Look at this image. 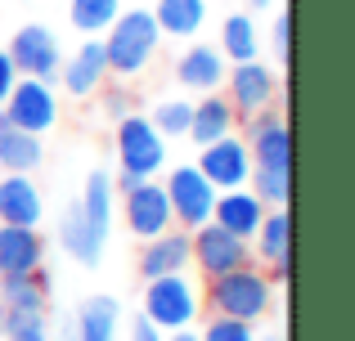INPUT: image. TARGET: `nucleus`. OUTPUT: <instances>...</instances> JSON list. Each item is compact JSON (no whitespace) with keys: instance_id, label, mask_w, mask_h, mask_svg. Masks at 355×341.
<instances>
[{"instance_id":"1","label":"nucleus","mask_w":355,"mask_h":341,"mask_svg":"<svg viewBox=\"0 0 355 341\" xmlns=\"http://www.w3.org/2000/svg\"><path fill=\"white\" fill-rule=\"evenodd\" d=\"M243 140L252 153V175L248 189L266 207H288V184H293V131H288L279 108L243 117Z\"/></svg>"},{"instance_id":"2","label":"nucleus","mask_w":355,"mask_h":341,"mask_svg":"<svg viewBox=\"0 0 355 341\" xmlns=\"http://www.w3.org/2000/svg\"><path fill=\"white\" fill-rule=\"evenodd\" d=\"M104 59H108V77H121V81H135L148 72V63L157 59L166 36L157 32V18L148 5H135V9H121L113 18L104 36Z\"/></svg>"},{"instance_id":"3","label":"nucleus","mask_w":355,"mask_h":341,"mask_svg":"<svg viewBox=\"0 0 355 341\" xmlns=\"http://www.w3.org/2000/svg\"><path fill=\"white\" fill-rule=\"evenodd\" d=\"M207 306L220 319H243V324L257 328L275 306V279L266 270H257V265L230 270L220 279H207Z\"/></svg>"},{"instance_id":"4","label":"nucleus","mask_w":355,"mask_h":341,"mask_svg":"<svg viewBox=\"0 0 355 341\" xmlns=\"http://www.w3.org/2000/svg\"><path fill=\"white\" fill-rule=\"evenodd\" d=\"M198 310H202V292L193 288L189 274H162V279L144 283V319L157 324L162 333L193 328Z\"/></svg>"},{"instance_id":"5","label":"nucleus","mask_w":355,"mask_h":341,"mask_svg":"<svg viewBox=\"0 0 355 341\" xmlns=\"http://www.w3.org/2000/svg\"><path fill=\"white\" fill-rule=\"evenodd\" d=\"M113 149H117V167L126 175H139V180H153V175L166 167V140L157 135V126L148 122L144 113L121 117Z\"/></svg>"},{"instance_id":"6","label":"nucleus","mask_w":355,"mask_h":341,"mask_svg":"<svg viewBox=\"0 0 355 341\" xmlns=\"http://www.w3.org/2000/svg\"><path fill=\"white\" fill-rule=\"evenodd\" d=\"M5 122L14 126V131H27V135H50L54 126H59V90H54V81H36V77H18V86L9 90L5 99Z\"/></svg>"},{"instance_id":"7","label":"nucleus","mask_w":355,"mask_h":341,"mask_svg":"<svg viewBox=\"0 0 355 341\" xmlns=\"http://www.w3.org/2000/svg\"><path fill=\"white\" fill-rule=\"evenodd\" d=\"M162 189H166V202H171L175 229L193 234L198 225H207V220H211L216 189H211V180H207L198 167H193V162H180V167H175V171L162 180Z\"/></svg>"},{"instance_id":"8","label":"nucleus","mask_w":355,"mask_h":341,"mask_svg":"<svg viewBox=\"0 0 355 341\" xmlns=\"http://www.w3.org/2000/svg\"><path fill=\"white\" fill-rule=\"evenodd\" d=\"M225 99L234 104L239 122L252 113H261V108H275L279 99V72L270 68V63L261 59H248V63H230L225 72Z\"/></svg>"},{"instance_id":"9","label":"nucleus","mask_w":355,"mask_h":341,"mask_svg":"<svg viewBox=\"0 0 355 341\" xmlns=\"http://www.w3.org/2000/svg\"><path fill=\"white\" fill-rule=\"evenodd\" d=\"M5 50H9V59H14L18 77H36V81H54V77H59L63 45H59V36H54L45 23L18 27L14 41H9Z\"/></svg>"},{"instance_id":"10","label":"nucleus","mask_w":355,"mask_h":341,"mask_svg":"<svg viewBox=\"0 0 355 341\" xmlns=\"http://www.w3.org/2000/svg\"><path fill=\"white\" fill-rule=\"evenodd\" d=\"M189 252H193V265L202 270V279H220L230 270L252 265V247L239 243L234 234H225L220 225H211V220L189 234Z\"/></svg>"},{"instance_id":"11","label":"nucleus","mask_w":355,"mask_h":341,"mask_svg":"<svg viewBox=\"0 0 355 341\" xmlns=\"http://www.w3.org/2000/svg\"><path fill=\"white\" fill-rule=\"evenodd\" d=\"M121 220H126V229L139 238V243H148V238L175 229L171 202H166V189L157 180H139L130 193H121Z\"/></svg>"},{"instance_id":"12","label":"nucleus","mask_w":355,"mask_h":341,"mask_svg":"<svg viewBox=\"0 0 355 341\" xmlns=\"http://www.w3.org/2000/svg\"><path fill=\"white\" fill-rule=\"evenodd\" d=\"M202 175L211 180V189L225 193V189H243L252 175V153H248V140L239 135H225V140H211L198 149V162H193Z\"/></svg>"},{"instance_id":"13","label":"nucleus","mask_w":355,"mask_h":341,"mask_svg":"<svg viewBox=\"0 0 355 341\" xmlns=\"http://www.w3.org/2000/svg\"><path fill=\"white\" fill-rule=\"evenodd\" d=\"M59 81L63 90H68L72 99H90L104 90L108 81V59H104V41L99 36H86V41L77 45V54H72L68 63H59Z\"/></svg>"},{"instance_id":"14","label":"nucleus","mask_w":355,"mask_h":341,"mask_svg":"<svg viewBox=\"0 0 355 341\" xmlns=\"http://www.w3.org/2000/svg\"><path fill=\"white\" fill-rule=\"evenodd\" d=\"M288 243H293V216L288 207H270L261 229L252 234V261H261L275 283H288Z\"/></svg>"},{"instance_id":"15","label":"nucleus","mask_w":355,"mask_h":341,"mask_svg":"<svg viewBox=\"0 0 355 341\" xmlns=\"http://www.w3.org/2000/svg\"><path fill=\"white\" fill-rule=\"evenodd\" d=\"M225 72L230 63L211 41H189V50L175 59V81L184 90H193V95H216L225 86Z\"/></svg>"},{"instance_id":"16","label":"nucleus","mask_w":355,"mask_h":341,"mask_svg":"<svg viewBox=\"0 0 355 341\" xmlns=\"http://www.w3.org/2000/svg\"><path fill=\"white\" fill-rule=\"evenodd\" d=\"M266 202L257 198V193L243 184V189H225L216 193V207H211V225H220L225 234H234L239 243H252V234L261 229V220H266Z\"/></svg>"},{"instance_id":"17","label":"nucleus","mask_w":355,"mask_h":341,"mask_svg":"<svg viewBox=\"0 0 355 341\" xmlns=\"http://www.w3.org/2000/svg\"><path fill=\"white\" fill-rule=\"evenodd\" d=\"M45 220V193L32 175H0V225L41 229Z\"/></svg>"},{"instance_id":"18","label":"nucleus","mask_w":355,"mask_h":341,"mask_svg":"<svg viewBox=\"0 0 355 341\" xmlns=\"http://www.w3.org/2000/svg\"><path fill=\"white\" fill-rule=\"evenodd\" d=\"M193 252H189V234L184 229H166V234L148 238L139 247V279H162V274H189Z\"/></svg>"},{"instance_id":"19","label":"nucleus","mask_w":355,"mask_h":341,"mask_svg":"<svg viewBox=\"0 0 355 341\" xmlns=\"http://www.w3.org/2000/svg\"><path fill=\"white\" fill-rule=\"evenodd\" d=\"M45 265V243L36 229L0 225V279H23V274H41Z\"/></svg>"},{"instance_id":"20","label":"nucleus","mask_w":355,"mask_h":341,"mask_svg":"<svg viewBox=\"0 0 355 341\" xmlns=\"http://www.w3.org/2000/svg\"><path fill=\"white\" fill-rule=\"evenodd\" d=\"M234 126H239V113H234V104H230L225 95H198L193 99V113H189V131H184V140H193L202 149V144H211V140H225V135H234Z\"/></svg>"},{"instance_id":"21","label":"nucleus","mask_w":355,"mask_h":341,"mask_svg":"<svg viewBox=\"0 0 355 341\" xmlns=\"http://www.w3.org/2000/svg\"><path fill=\"white\" fill-rule=\"evenodd\" d=\"M59 243H63V252L77 265H86V270H95V265L104 261V247H108L104 238L90 229L81 202H68V211H63V220H59Z\"/></svg>"},{"instance_id":"22","label":"nucleus","mask_w":355,"mask_h":341,"mask_svg":"<svg viewBox=\"0 0 355 341\" xmlns=\"http://www.w3.org/2000/svg\"><path fill=\"white\" fill-rule=\"evenodd\" d=\"M81 211H86L90 229L108 243L113 234V220H117V189H113V175L108 171H90L86 175V189H81Z\"/></svg>"},{"instance_id":"23","label":"nucleus","mask_w":355,"mask_h":341,"mask_svg":"<svg viewBox=\"0 0 355 341\" xmlns=\"http://www.w3.org/2000/svg\"><path fill=\"white\" fill-rule=\"evenodd\" d=\"M157 32L171 41H193L207 23V0H153Z\"/></svg>"},{"instance_id":"24","label":"nucleus","mask_w":355,"mask_h":341,"mask_svg":"<svg viewBox=\"0 0 355 341\" xmlns=\"http://www.w3.org/2000/svg\"><path fill=\"white\" fill-rule=\"evenodd\" d=\"M45 162V140L41 135L0 126V171L5 175H32Z\"/></svg>"},{"instance_id":"25","label":"nucleus","mask_w":355,"mask_h":341,"mask_svg":"<svg viewBox=\"0 0 355 341\" xmlns=\"http://www.w3.org/2000/svg\"><path fill=\"white\" fill-rule=\"evenodd\" d=\"M220 54H225V63H248V59H261V32L257 23H252V14L243 9V14H230L225 23H220Z\"/></svg>"},{"instance_id":"26","label":"nucleus","mask_w":355,"mask_h":341,"mask_svg":"<svg viewBox=\"0 0 355 341\" xmlns=\"http://www.w3.org/2000/svg\"><path fill=\"white\" fill-rule=\"evenodd\" d=\"M45 283L41 274L23 279H0V315H45Z\"/></svg>"},{"instance_id":"27","label":"nucleus","mask_w":355,"mask_h":341,"mask_svg":"<svg viewBox=\"0 0 355 341\" xmlns=\"http://www.w3.org/2000/svg\"><path fill=\"white\" fill-rule=\"evenodd\" d=\"M117 297H90L77 315V341H117Z\"/></svg>"},{"instance_id":"28","label":"nucleus","mask_w":355,"mask_h":341,"mask_svg":"<svg viewBox=\"0 0 355 341\" xmlns=\"http://www.w3.org/2000/svg\"><path fill=\"white\" fill-rule=\"evenodd\" d=\"M121 9H126V0H68V23L81 36H104Z\"/></svg>"},{"instance_id":"29","label":"nucleus","mask_w":355,"mask_h":341,"mask_svg":"<svg viewBox=\"0 0 355 341\" xmlns=\"http://www.w3.org/2000/svg\"><path fill=\"white\" fill-rule=\"evenodd\" d=\"M189 113H193V99H162L148 122L157 126L162 140H184V131H189Z\"/></svg>"},{"instance_id":"30","label":"nucleus","mask_w":355,"mask_h":341,"mask_svg":"<svg viewBox=\"0 0 355 341\" xmlns=\"http://www.w3.org/2000/svg\"><path fill=\"white\" fill-rule=\"evenodd\" d=\"M0 333L9 341H50L45 315H0Z\"/></svg>"},{"instance_id":"31","label":"nucleus","mask_w":355,"mask_h":341,"mask_svg":"<svg viewBox=\"0 0 355 341\" xmlns=\"http://www.w3.org/2000/svg\"><path fill=\"white\" fill-rule=\"evenodd\" d=\"M198 337H202V341H257V328L243 324V319H220V315H211L207 328H202Z\"/></svg>"},{"instance_id":"32","label":"nucleus","mask_w":355,"mask_h":341,"mask_svg":"<svg viewBox=\"0 0 355 341\" xmlns=\"http://www.w3.org/2000/svg\"><path fill=\"white\" fill-rule=\"evenodd\" d=\"M270 50H275L279 68H288V50H293V14H288V5L275 14V23H270Z\"/></svg>"},{"instance_id":"33","label":"nucleus","mask_w":355,"mask_h":341,"mask_svg":"<svg viewBox=\"0 0 355 341\" xmlns=\"http://www.w3.org/2000/svg\"><path fill=\"white\" fill-rule=\"evenodd\" d=\"M14 86H18V68H14V59H9V50L0 45V108H5V99H9Z\"/></svg>"},{"instance_id":"34","label":"nucleus","mask_w":355,"mask_h":341,"mask_svg":"<svg viewBox=\"0 0 355 341\" xmlns=\"http://www.w3.org/2000/svg\"><path fill=\"white\" fill-rule=\"evenodd\" d=\"M130 341H166V333L157 324H148L144 315H135L130 319Z\"/></svg>"},{"instance_id":"35","label":"nucleus","mask_w":355,"mask_h":341,"mask_svg":"<svg viewBox=\"0 0 355 341\" xmlns=\"http://www.w3.org/2000/svg\"><path fill=\"white\" fill-rule=\"evenodd\" d=\"M126 104H130V99H126V95H108V99H104V113H108V117H117V122H121V117H126V113H130V108H126Z\"/></svg>"},{"instance_id":"36","label":"nucleus","mask_w":355,"mask_h":341,"mask_svg":"<svg viewBox=\"0 0 355 341\" xmlns=\"http://www.w3.org/2000/svg\"><path fill=\"white\" fill-rule=\"evenodd\" d=\"M166 341H202L193 328H175V333H166Z\"/></svg>"},{"instance_id":"37","label":"nucleus","mask_w":355,"mask_h":341,"mask_svg":"<svg viewBox=\"0 0 355 341\" xmlns=\"http://www.w3.org/2000/svg\"><path fill=\"white\" fill-rule=\"evenodd\" d=\"M284 0H248V9H279Z\"/></svg>"},{"instance_id":"38","label":"nucleus","mask_w":355,"mask_h":341,"mask_svg":"<svg viewBox=\"0 0 355 341\" xmlns=\"http://www.w3.org/2000/svg\"><path fill=\"white\" fill-rule=\"evenodd\" d=\"M257 341H284V337H275V333H270V337H257Z\"/></svg>"}]
</instances>
